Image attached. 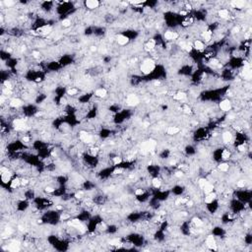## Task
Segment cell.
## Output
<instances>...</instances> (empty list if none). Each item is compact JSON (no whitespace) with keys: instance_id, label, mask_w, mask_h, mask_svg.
<instances>
[{"instance_id":"cell-29","label":"cell","mask_w":252,"mask_h":252,"mask_svg":"<svg viewBox=\"0 0 252 252\" xmlns=\"http://www.w3.org/2000/svg\"><path fill=\"white\" fill-rule=\"evenodd\" d=\"M192 223H193V224L195 226L199 228V226H201L202 224H203V221H202L200 218H197V217H195V218L192 219Z\"/></svg>"},{"instance_id":"cell-6","label":"cell","mask_w":252,"mask_h":252,"mask_svg":"<svg viewBox=\"0 0 252 252\" xmlns=\"http://www.w3.org/2000/svg\"><path fill=\"white\" fill-rule=\"evenodd\" d=\"M179 37V34L177 32H174V31H166L164 34V39L166 41H176Z\"/></svg>"},{"instance_id":"cell-18","label":"cell","mask_w":252,"mask_h":252,"mask_svg":"<svg viewBox=\"0 0 252 252\" xmlns=\"http://www.w3.org/2000/svg\"><path fill=\"white\" fill-rule=\"evenodd\" d=\"M231 158V152L228 149H224L223 151L221 152V159H224V161H229V159Z\"/></svg>"},{"instance_id":"cell-4","label":"cell","mask_w":252,"mask_h":252,"mask_svg":"<svg viewBox=\"0 0 252 252\" xmlns=\"http://www.w3.org/2000/svg\"><path fill=\"white\" fill-rule=\"evenodd\" d=\"M140 103V99L134 94H130L126 97V104L129 106H136Z\"/></svg>"},{"instance_id":"cell-21","label":"cell","mask_w":252,"mask_h":252,"mask_svg":"<svg viewBox=\"0 0 252 252\" xmlns=\"http://www.w3.org/2000/svg\"><path fill=\"white\" fill-rule=\"evenodd\" d=\"M151 182H152V186L156 189H159V187L162 186V183H163V182H162V179L158 177V176H155V177L152 179Z\"/></svg>"},{"instance_id":"cell-33","label":"cell","mask_w":252,"mask_h":252,"mask_svg":"<svg viewBox=\"0 0 252 252\" xmlns=\"http://www.w3.org/2000/svg\"><path fill=\"white\" fill-rule=\"evenodd\" d=\"M183 175H184V173H183V171H176V173H174V176H175V177H177V178H181Z\"/></svg>"},{"instance_id":"cell-15","label":"cell","mask_w":252,"mask_h":252,"mask_svg":"<svg viewBox=\"0 0 252 252\" xmlns=\"http://www.w3.org/2000/svg\"><path fill=\"white\" fill-rule=\"evenodd\" d=\"M193 47L196 49L197 51H203L204 49L206 48L205 47V43L203 41H200V39H195L193 42Z\"/></svg>"},{"instance_id":"cell-17","label":"cell","mask_w":252,"mask_h":252,"mask_svg":"<svg viewBox=\"0 0 252 252\" xmlns=\"http://www.w3.org/2000/svg\"><path fill=\"white\" fill-rule=\"evenodd\" d=\"M218 16L223 20H229V17H231V14H229V11L228 9H221L218 11Z\"/></svg>"},{"instance_id":"cell-13","label":"cell","mask_w":252,"mask_h":252,"mask_svg":"<svg viewBox=\"0 0 252 252\" xmlns=\"http://www.w3.org/2000/svg\"><path fill=\"white\" fill-rule=\"evenodd\" d=\"M23 104V101L19 98H13L10 99V103H9V106L11 108H18L20 106H22Z\"/></svg>"},{"instance_id":"cell-8","label":"cell","mask_w":252,"mask_h":252,"mask_svg":"<svg viewBox=\"0 0 252 252\" xmlns=\"http://www.w3.org/2000/svg\"><path fill=\"white\" fill-rule=\"evenodd\" d=\"M206 245L210 249L216 250L217 249V241L214 235H208L206 238Z\"/></svg>"},{"instance_id":"cell-2","label":"cell","mask_w":252,"mask_h":252,"mask_svg":"<svg viewBox=\"0 0 252 252\" xmlns=\"http://www.w3.org/2000/svg\"><path fill=\"white\" fill-rule=\"evenodd\" d=\"M79 139L81 142L87 145H95V137L86 131H81L79 133Z\"/></svg>"},{"instance_id":"cell-12","label":"cell","mask_w":252,"mask_h":252,"mask_svg":"<svg viewBox=\"0 0 252 252\" xmlns=\"http://www.w3.org/2000/svg\"><path fill=\"white\" fill-rule=\"evenodd\" d=\"M222 138H223V142L224 144H231V142H233V134H231V132H229V131L224 132Z\"/></svg>"},{"instance_id":"cell-22","label":"cell","mask_w":252,"mask_h":252,"mask_svg":"<svg viewBox=\"0 0 252 252\" xmlns=\"http://www.w3.org/2000/svg\"><path fill=\"white\" fill-rule=\"evenodd\" d=\"M187 98V95L184 93V92H177L175 95L173 96V99H175V101H184V99H186Z\"/></svg>"},{"instance_id":"cell-16","label":"cell","mask_w":252,"mask_h":252,"mask_svg":"<svg viewBox=\"0 0 252 252\" xmlns=\"http://www.w3.org/2000/svg\"><path fill=\"white\" fill-rule=\"evenodd\" d=\"M106 96H108V91L104 88H99L98 90H96V92H95V97H97V98L99 99H104L106 98Z\"/></svg>"},{"instance_id":"cell-31","label":"cell","mask_w":252,"mask_h":252,"mask_svg":"<svg viewBox=\"0 0 252 252\" xmlns=\"http://www.w3.org/2000/svg\"><path fill=\"white\" fill-rule=\"evenodd\" d=\"M71 20L69 19H63L61 21V26L63 27V28H69V27L71 26Z\"/></svg>"},{"instance_id":"cell-28","label":"cell","mask_w":252,"mask_h":252,"mask_svg":"<svg viewBox=\"0 0 252 252\" xmlns=\"http://www.w3.org/2000/svg\"><path fill=\"white\" fill-rule=\"evenodd\" d=\"M111 163L114 166H118L122 163V158L120 156H114L113 158H111Z\"/></svg>"},{"instance_id":"cell-32","label":"cell","mask_w":252,"mask_h":252,"mask_svg":"<svg viewBox=\"0 0 252 252\" xmlns=\"http://www.w3.org/2000/svg\"><path fill=\"white\" fill-rule=\"evenodd\" d=\"M245 184H246L245 180H239V181H238V183H236V186L239 187V188H244Z\"/></svg>"},{"instance_id":"cell-20","label":"cell","mask_w":252,"mask_h":252,"mask_svg":"<svg viewBox=\"0 0 252 252\" xmlns=\"http://www.w3.org/2000/svg\"><path fill=\"white\" fill-rule=\"evenodd\" d=\"M231 6L233 7V8H238V9H242L244 6H245L246 2L243 1V0H236V1H233L231 2Z\"/></svg>"},{"instance_id":"cell-9","label":"cell","mask_w":252,"mask_h":252,"mask_svg":"<svg viewBox=\"0 0 252 252\" xmlns=\"http://www.w3.org/2000/svg\"><path fill=\"white\" fill-rule=\"evenodd\" d=\"M84 5L85 7H87L88 9H96V8H99V2L98 0H87V1L84 2Z\"/></svg>"},{"instance_id":"cell-23","label":"cell","mask_w":252,"mask_h":252,"mask_svg":"<svg viewBox=\"0 0 252 252\" xmlns=\"http://www.w3.org/2000/svg\"><path fill=\"white\" fill-rule=\"evenodd\" d=\"M202 189H203V191H204V193H205V194H209V193H211V192L214 191V185L208 181L205 185L203 186V188H202Z\"/></svg>"},{"instance_id":"cell-1","label":"cell","mask_w":252,"mask_h":252,"mask_svg":"<svg viewBox=\"0 0 252 252\" xmlns=\"http://www.w3.org/2000/svg\"><path fill=\"white\" fill-rule=\"evenodd\" d=\"M156 68V63L153 59L147 58L142 62L140 65V71L143 75H150Z\"/></svg>"},{"instance_id":"cell-35","label":"cell","mask_w":252,"mask_h":252,"mask_svg":"<svg viewBox=\"0 0 252 252\" xmlns=\"http://www.w3.org/2000/svg\"><path fill=\"white\" fill-rule=\"evenodd\" d=\"M3 3L5 4V6H7V7H10V6H12V5H14V2L13 1H4Z\"/></svg>"},{"instance_id":"cell-5","label":"cell","mask_w":252,"mask_h":252,"mask_svg":"<svg viewBox=\"0 0 252 252\" xmlns=\"http://www.w3.org/2000/svg\"><path fill=\"white\" fill-rule=\"evenodd\" d=\"M219 108L222 111L228 112L231 109V101H229V99H223V101H220Z\"/></svg>"},{"instance_id":"cell-24","label":"cell","mask_w":252,"mask_h":252,"mask_svg":"<svg viewBox=\"0 0 252 252\" xmlns=\"http://www.w3.org/2000/svg\"><path fill=\"white\" fill-rule=\"evenodd\" d=\"M21 185V178H14L10 181V187L12 189H17L18 187Z\"/></svg>"},{"instance_id":"cell-30","label":"cell","mask_w":252,"mask_h":252,"mask_svg":"<svg viewBox=\"0 0 252 252\" xmlns=\"http://www.w3.org/2000/svg\"><path fill=\"white\" fill-rule=\"evenodd\" d=\"M78 93H79V90L76 89V88H71V89L67 90V95L70 97L76 96V95H78Z\"/></svg>"},{"instance_id":"cell-14","label":"cell","mask_w":252,"mask_h":252,"mask_svg":"<svg viewBox=\"0 0 252 252\" xmlns=\"http://www.w3.org/2000/svg\"><path fill=\"white\" fill-rule=\"evenodd\" d=\"M156 46H157V41L153 39H149V41L145 43V49H146L147 51L154 50V49L156 48Z\"/></svg>"},{"instance_id":"cell-34","label":"cell","mask_w":252,"mask_h":252,"mask_svg":"<svg viewBox=\"0 0 252 252\" xmlns=\"http://www.w3.org/2000/svg\"><path fill=\"white\" fill-rule=\"evenodd\" d=\"M231 32H233V34H238L239 32H240V27L235 26L233 30H231Z\"/></svg>"},{"instance_id":"cell-10","label":"cell","mask_w":252,"mask_h":252,"mask_svg":"<svg viewBox=\"0 0 252 252\" xmlns=\"http://www.w3.org/2000/svg\"><path fill=\"white\" fill-rule=\"evenodd\" d=\"M202 39H203V42H210L213 39V31L212 30H206L202 33Z\"/></svg>"},{"instance_id":"cell-7","label":"cell","mask_w":252,"mask_h":252,"mask_svg":"<svg viewBox=\"0 0 252 252\" xmlns=\"http://www.w3.org/2000/svg\"><path fill=\"white\" fill-rule=\"evenodd\" d=\"M241 76H242V78L244 80H247V81H249V80L251 79L252 77V71H251V68H250V65H244L242 70H241Z\"/></svg>"},{"instance_id":"cell-27","label":"cell","mask_w":252,"mask_h":252,"mask_svg":"<svg viewBox=\"0 0 252 252\" xmlns=\"http://www.w3.org/2000/svg\"><path fill=\"white\" fill-rule=\"evenodd\" d=\"M108 243H109V245H110V246H115V247H121L122 244H123V243L120 242V240H119L118 238L111 239V240L109 241Z\"/></svg>"},{"instance_id":"cell-11","label":"cell","mask_w":252,"mask_h":252,"mask_svg":"<svg viewBox=\"0 0 252 252\" xmlns=\"http://www.w3.org/2000/svg\"><path fill=\"white\" fill-rule=\"evenodd\" d=\"M129 41H130V39L127 36H124V35H118L116 37V42L119 46H126Z\"/></svg>"},{"instance_id":"cell-26","label":"cell","mask_w":252,"mask_h":252,"mask_svg":"<svg viewBox=\"0 0 252 252\" xmlns=\"http://www.w3.org/2000/svg\"><path fill=\"white\" fill-rule=\"evenodd\" d=\"M219 171H223V173H226L229 169V163H221L218 166Z\"/></svg>"},{"instance_id":"cell-3","label":"cell","mask_w":252,"mask_h":252,"mask_svg":"<svg viewBox=\"0 0 252 252\" xmlns=\"http://www.w3.org/2000/svg\"><path fill=\"white\" fill-rule=\"evenodd\" d=\"M13 126L16 131H24L28 128V125L26 123V120L23 118H16L13 121Z\"/></svg>"},{"instance_id":"cell-25","label":"cell","mask_w":252,"mask_h":252,"mask_svg":"<svg viewBox=\"0 0 252 252\" xmlns=\"http://www.w3.org/2000/svg\"><path fill=\"white\" fill-rule=\"evenodd\" d=\"M179 131H180V129H179L178 127L169 126L168 128V130H166V133H168V135H175V134H177Z\"/></svg>"},{"instance_id":"cell-19","label":"cell","mask_w":252,"mask_h":252,"mask_svg":"<svg viewBox=\"0 0 252 252\" xmlns=\"http://www.w3.org/2000/svg\"><path fill=\"white\" fill-rule=\"evenodd\" d=\"M216 198H217L216 193L211 192V193H209V194H206V197L204 198V201H205L206 204H210V203H212V202L215 201Z\"/></svg>"}]
</instances>
